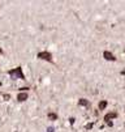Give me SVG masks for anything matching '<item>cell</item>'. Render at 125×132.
I'll use <instances>...</instances> for the list:
<instances>
[{
  "mask_svg": "<svg viewBox=\"0 0 125 132\" xmlns=\"http://www.w3.org/2000/svg\"><path fill=\"white\" fill-rule=\"evenodd\" d=\"M124 54H125V52H124Z\"/></svg>",
  "mask_w": 125,
  "mask_h": 132,
  "instance_id": "cell-15",
  "label": "cell"
},
{
  "mask_svg": "<svg viewBox=\"0 0 125 132\" xmlns=\"http://www.w3.org/2000/svg\"><path fill=\"white\" fill-rule=\"evenodd\" d=\"M124 127H125V124H124Z\"/></svg>",
  "mask_w": 125,
  "mask_h": 132,
  "instance_id": "cell-14",
  "label": "cell"
},
{
  "mask_svg": "<svg viewBox=\"0 0 125 132\" xmlns=\"http://www.w3.org/2000/svg\"><path fill=\"white\" fill-rule=\"evenodd\" d=\"M116 118H117V112L112 111V112H108V114H105V115H104V122L108 124V123H111L112 119H116Z\"/></svg>",
  "mask_w": 125,
  "mask_h": 132,
  "instance_id": "cell-3",
  "label": "cell"
},
{
  "mask_svg": "<svg viewBox=\"0 0 125 132\" xmlns=\"http://www.w3.org/2000/svg\"><path fill=\"white\" fill-rule=\"evenodd\" d=\"M103 58L105 60H110V62H116V56L112 52H110V51H104L103 52Z\"/></svg>",
  "mask_w": 125,
  "mask_h": 132,
  "instance_id": "cell-4",
  "label": "cell"
},
{
  "mask_svg": "<svg viewBox=\"0 0 125 132\" xmlns=\"http://www.w3.org/2000/svg\"><path fill=\"white\" fill-rule=\"evenodd\" d=\"M3 97H4V100H5V101H8V100L11 98V96H9V94H3Z\"/></svg>",
  "mask_w": 125,
  "mask_h": 132,
  "instance_id": "cell-10",
  "label": "cell"
},
{
  "mask_svg": "<svg viewBox=\"0 0 125 132\" xmlns=\"http://www.w3.org/2000/svg\"><path fill=\"white\" fill-rule=\"evenodd\" d=\"M94 127V122H91V123H89L87 126H86V129H91Z\"/></svg>",
  "mask_w": 125,
  "mask_h": 132,
  "instance_id": "cell-9",
  "label": "cell"
},
{
  "mask_svg": "<svg viewBox=\"0 0 125 132\" xmlns=\"http://www.w3.org/2000/svg\"><path fill=\"white\" fill-rule=\"evenodd\" d=\"M38 59H41V60H46V62H50V63H52L53 62V59H52V54L50 52V51H42V52H38Z\"/></svg>",
  "mask_w": 125,
  "mask_h": 132,
  "instance_id": "cell-2",
  "label": "cell"
},
{
  "mask_svg": "<svg viewBox=\"0 0 125 132\" xmlns=\"http://www.w3.org/2000/svg\"><path fill=\"white\" fill-rule=\"evenodd\" d=\"M78 106H83V107H90V102L85 98H80L78 100Z\"/></svg>",
  "mask_w": 125,
  "mask_h": 132,
  "instance_id": "cell-6",
  "label": "cell"
},
{
  "mask_svg": "<svg viewBox=\"0 0 125 132\" xmlns=\"http://www.w3.org/2000/svg\"><path fill=\"white\" fill-rule=\"evenodd\" d=\"M2 54H3V50H2V48H0V55H2Z\"/></svg>",
  "mask_w": 125,
  "mask_h": 132,
  "instance_id": "cell-13",
  "label": "cell"
},
{
  "mask_svg": "<svg viewBox=\"0 0 125 132\" xmlns=\"http://www.w3.org/2000/svg\"><path fill=\"white\" fill-rule=\"evenodd\" d=\"M74 122H76L74 118H69V123H70V124H74Z\"/></svg>",
  "mask_w": 125,
  "mask_h": 132,
  "instance_id": "cell-11",
  "label": "cell"
},
{
  "mask_svg": "<svg viewBox=\"0 0 125 132\" xmlns=\"http://www.w3.org/2000/svg\"><path fill=\"white\" fill-rule=\"evenodd\" d=\"M47 118H48V120H57V114H55V112H48Z\"/></svg>",
  "mask_w": 125,
  "mask_h": 132,
  "instance_id": "cell-7",
  "label": "cell"
},
{
  "mask_svg": "<svg viewBox=\"0 0 125 132\" xmlns=\"http://www.w3.org/2000/svg\"><path fill=\"white\" fill-rule=\"evenodd\" d=\"M27 98H29V94H27L26 92H20L18 96H17V101H18V102H24V101H26Z\"/></svg>",
  "mask_w": 125,
  "mask_h": 132,
  "instance_id": "cell-5",
  "label": "cell"
},
{
  "mask_svg": "<svg viewBox=\"0 0 125 132\" xmlns=\"http://www.w3.org/2000/svg\"><path fill=\"white\" fill-rule=\"evenodd\" d=\"M47 131H48V132H53V131H55V128H53V127H50Z\"/></svg>",
  "mask_w": 125,
  "mask_h": 132,
  "instance_id": "cell-12",
  "label": "cell"
},
{
  "mask_svg": "<svg viewBox=\"0 0 125 132\" xmlns=\"http://www.w3.org/2000/svg\"><path fill=\"white\" fill-rule=\"evenodd\" d=\"M107 105H108V102H107V101H100L99 105H98V109L99 110H104L107 107Z\"/></svg>",
  "mask_w": 125,
  "mask_h": 132,
  "instance_id": "cell-8",
  "label": "cell"
},
{
  "mask_svg": "<svg viewBox=\"0 0 125 132\" xmlns=\"http://www.w3.org/2000/svg\"><path fill=\"white\" fill-rule=\"evenodd\" d=\"M8 75L13 79V80H17V79H21V80H26L25 79V75L22 72V68L21 67H16L11 71H8Z\"/></svg>",
  "mask_w": 125,
  "mask_h": 132,
  "instance_id": "cell-1",
  "label": "cell"
}]
</instances>
